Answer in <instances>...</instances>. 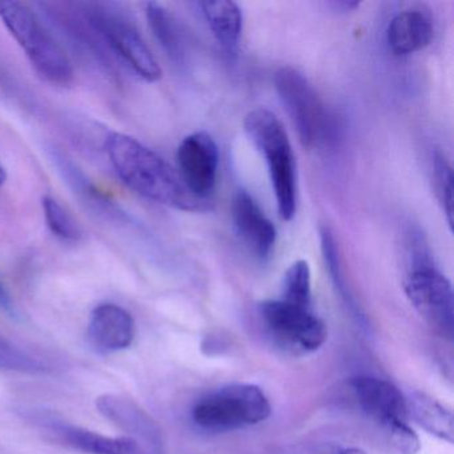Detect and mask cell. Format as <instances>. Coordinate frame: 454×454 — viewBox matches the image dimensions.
Listing matches in <instances>:
<instances>
[{
    "label": "cell",
    "mask_w": 454,
    "mask_h": 454,
    "mask_svg": "<svg viewBox=\"0 0 454 454\" xmlns=\"http://www.w3.org/2000/svg\"><path fill=\"white\" fill-rule=\"evenodd\" d=\"M0 20L44 81L59 87L73 83L70 59L27 6L20 2L0 0Z\"/></svg>",
    "instance_id": "obj_3"
},
{
    "label": "cell",
    "mask_w": 454,
    "mask_h": 454,
    "mask_svg": "<svg viewBox=\"0 0 454 454\" xmlns=\"http://www.w3.org/2000/svg\"><path fill=\"white\" fill-rule=\"evenodd\" d=\"M0 309L9 313L10 316H17L14 301H12V294L7 291L4 281L0 280Z\"/></svg>",
    "instance_id": "obj_25"
},
{
    "label": "cell",
    "mask_w": 454,
    "mask_h": 454,
    "mask_svg": "<svg viewBox=\"0 0 454 454\" xmlns=\"http://www.w3.org/2000/svg\"><path fill=\"white\" fill-rule=\"evenodd\" d=\"M406 406L419 427L440 440L453 443L454 419L450 409L424 392L411 393Z\"/></svg>",
    "instance_id": "obj_17"
},
{
    "label": "cell",
    "mask_w": 454,
    "mask_h": 454,
    "mask_svg": "<svg viewBox=\"0 0 454 454\" xmlns=\"http://www.w3.org/2000/svg\"><path fill=\"white\" fill-rule=\"evenodd\" d=\"M90 26L99 34L106 43L118 54L140 78L145 82H158L161 78L160 66L156 62L142 35L134 25L121 12L105 6H92L87 10Z\"/></svg>",
    "instance_id": "obj_8"
},
{
    "label": "cell",
    "mask_w": 454,
    "mask_h": 454,
    "mask_svg": "<svg viewBox=\"0 0 454 454\" xmlns=\"http://www.w3.org/2000/svg\"><path fill=\"white\" fill-rule=\"evenodd\" d=\"M177 166L188 190L201 200L211 201L219 171V147L211 135L195 132L177 148Z\"/></svg>",
    "instance_id": "obj_9"
},
{
    "label": "cell",
    "mask_w": 454,
    "mask_h": 454,
    "mask_svg": "<svg viewBox=\"0 0 454 454\" xmlns=\"http://www.w3.org/2000/svg\"><path fill=\"white\" fill-rule=\"evenodd\" d=\"M433 169H434L433 172H434L438 199L442 204L446 222L451 230L453 228V171L445 156L441 153H435Z\"/></svg>",
    "instance_id": "obj_22"
},
{
    "label": "cell",
    "mask_w": 454,
    "mask_h": 454,
    "mask_svg": "<svg viewBox=\"0 0 454 454\" xmlns=\"http://www.w3.org/2000/svg\"><path fill=\"white\" fill-rule=\"evenodd\" d=\"M273 83L302 145L316 150L328 145L334 134L333 119L304 74L294 67H281Z\"/></svg>",
    "instance_id": "obj_5"
},
{
    "label": "cell",
    "mask_w": 454,
    "mask_h": 454,
    "mask_svg": "<svg viewBox=\"0 0 454 454\" xmlns=\"http://www.w3.org/2000/svg\"><path fill=\"white\" fill-rule=\"evenodd\" d=\"M272 406L256 385L233 384L208 393L193 406L192 419L209 432H233L265 421Z\"/></svg>",
    "instance_id": "obj_4"
},
{
    "label": "cell",
    "mask_w": 454,
    "mask_h": 454,
    "mask_svg": "<svg viewBox=\"0 0 454 454\" xmlns=\"http://www.w3.org/2000/svg\"><path fill=\"white\" fill-rule=\"evenodd\" d=\"M334 454H366L365 451L363 450V449L360 448H353V446H350V448H342L339 449V450L336 451Z\"/></svg>",
    "instance_id": "obj_27"
},
{
    "label": "cell",
    "mask_w": 454,
    "mask_h": 454,
    "mask_svg": "<svg viewBox=\"0 0 454 454\" xmlns=\"http://www.w3.org/2000/svg\"><path fill=\"white\" fill-rule=\"evenodd\" d=\"M432 39V22L427 15L419 12H400L387 26V46L397 57H406L421 51L429 46Z\"/></svg>",
    "instance_id": "obj_14"
},
{
    "label": "cell",
    "mask_w": 454,
    "mask_h": 454,
    "mask_svg": "<svg viewBox=\"0 0 454 454\" xmlns=\"http://www.w3.org/2000/svg\"><path fill=\"white\" fill-rule=\"evenodd\" d=\"M200 7L217 43L230 57L236 55L243 31V14L240 7L231 0H208L201 2Z\"/></svg>",
    "instance_id": "obj_16"
},
{
    "label": "cell",
    "mask_w": 454,
    "mask_h": 454,
    "mask_svg": "<svg viewBox=\"0 0 454 454\" xmlns=\"http://www.w3.org/2000/svg\"><path fill=\"white\" fill-rule=\"evenodd\" d=\"M232 219L236 232L249 251L260 260L270 259L278 240V231L247 191H238L233 198Z\"/></svg>",
    "instance_id": "obj_11"
},
{
    "label": "cell",
    "mask_w": 454,
    "mask_h": 454,
    "mask_svg": "<svg viewBox=\"0 0 454 454\" xmlns=\"http://www.w3.org/2000/svg\"><path fill=\"white\" fill-rule=\"evenodd\" d=\"M106 151L124 184L143 198L180 211L211 209V201L196 198L177 169L134 137L113 132L106 140Z\"/></svg>",
    "instance_id": "obj_1"
},
{
    "label": "cell",
    "mask_w": 454,
    "mask_h": 454,
    "mask_svg": "<svg viewBox=\"0 0 454 454\" xmlns=\"http://www.w3.org/2000/svg\"><path fill=\"white\" fill-rule=\"evenodd\" d=\"M42 206L47 225L57 238L65 241H78L81 239V228L54 198L44 196Z\"/></svg>",
    "instance_id": "obj_21"
},
{
    "label": "cell",
    "mask_w": 454,
    "mask_h": 454,
    "mask_svg": "<svg viewBox=\"0 0 454 454\" xmlns=\"http://www.w3.org/2000/svg\"><path fill=\"white\" fill-rule=\"evenodd\" d=\"M411 254V264L405 281L409 301L441 336L453 340L454 296L450 281L433 265L421 239Z\"/></svg>",
    "instance_id": "obj_6"
},
{
    "label": "cell",
    "mask_w": 454,
    "mask_h": 454,
    "mask_svg": "<svg viewBox=\"0 0 454 454\" xmlns=\"http://www.w3.org/2000/svg\"><path fill=\"white\" fill-rule=\"evenodd\" d=\"M89 337L91 344L100 352L127 349L135 339L134 317L119 305H99L91 313Z\"/></svg>",
    "instance_id": "obj_13"
},
{
    "label": "cell",
    "mask_w": 454,
    "mask_h": 454,
    "mask_svg": "<svg viewBox=\"0 0 454 454\" xmlns=\"http://www.w3.org/2000/svg\"><path fill=\"white\" fill-rule=\"evenodd\" d=\"M97 408L103 417L119 429L129 433V437L145 445L151 453L158 454L161 448V433L153 417L137 403L114 393H106L97 398Z\"/></svg>",
    "instance_id": "obj_10"
},
{
    "label": "cell",
    "mask_w": 454,
    "mask_h": 454,
    "mask_svg": "<svg viewBox=\"0 0 454 454\" xmlns=\"http://www.w3.org/2000/svg\"><path fill=\"white\" fill-rule=\"evenodd\" d=\"M57 432L76 450L89 454H153L131 437H107L74 425H58Z\"/></svg>",
    "instance_id": "obj_15"
},
{
    "label": "cell",
    "mask_w": 454,
    "mask_h": 454,
    "mask_svg": "<svg viewBox=\"0 0 454 454\" xmlns=\"http://www.w3.org/2000/svg\"><path fill=\"white\" fill-rule=\"evenodd\" d=\"M280 299L289 304L312 309V281L307 260H297L286 270Z\"/></svg>",
    "instance_id": "obj_19"
},
{
    "label": "cell",
    "mask_w": 454,
    "mask_h": 454,
    "mask_svg": "<svg viewBox=\"0 0 454 454\" xmlns=\"http://www.w3.org/2000/svg\"><path fill=\"white\" fill-rule=\"evenodd\" d=\"M334 6L337 9H341L342 12H352L356 7L360 6V4H357V2H337V4H334Z\"/></svg>",
    "instance_id": "obj_26"
},
{
    "label": "cell",
    "mask_w": 454,
    "mask_h": 454,
    "mask_svg": "<svg viewBox=\"0 0 454 454\" xmlns=\"http://www.w3.org/2000/svg\"><path fill=\"white\" fill-rule=\"evenodd\" d=\"M145 14H147L148 26L161 49L172 62L182 65L185 59L184 41H183L179 25L171 12L164 9L161 4L153 2L147 4Z\"/></svg>",
    "instance_id": "obj_18"
},
{
    "label": "cell",
    "mask_w": 454,
    "mask_h": 454,
    "mask_svg": "<svg viewBox=\"0 0 454 454\" xmlns=\"http://www.w3.org/2000/svg\"><path fill=\"white\" fill-rule=\"evenodd\" d=\"M244 129L265 158L281 220L291 222L297 209V169L283 124L270 110L256 108L244 119Z\"/></svg>",
    "instance_id": "obj_2"
},
{
    "label": "cell",
    "mask_w": 454,
    "mask_h": 454,
    "mask_svg": "<svg viewBox=\"0 0 454 454\" xmlns=\"http://www.w3.org/2000/svg\"><path fill=\"white\" fill-rule=\"evenodd\" d=\"M390 443L400 454H417L421 449L419 435L406 424V421H395L385 427Z\"/></svg>",
    "instance_id": "obj_24"
},
{
    "label": "cell",
    "mask_w": 454,
    "mask_h": 454,
    "mask_svg": "<svg viewBox=\"0 0 454 454\" xmlns=\"http://www.w3.org/2000/svg\"><path fill=\"white\" fill-rule=\"evenodd\" d=\"M0 369L23 372V373H39L43 366L35 358L23 352L20 347L6 337L0 336Z\"/></svg>",
    "instance_id": "obj_23"
},
{
    "label": "cell",
    "mask_w": 454,
    "mask_h": 454,
    "mask_svg": "<svg viewBox=\"0 0 454 454\" xmlns=\"http://www.w3.org/2000/svg\"><path fill=\"white\" fill-rule=\"evenodd\" d=\"M259 313L273 341L291 352H316L328 337L325 323L313 309L278 299L260 302Z\"/></svg>",
    "instance_id": "obj_7"
},
{
    "label": "cell",
    "mask_w": 454,
    "mask_h": 454,
    "mask_svg": "<svg viewBox=\"0 0 454 454\" xmlns=\"http://www.w3.org/2000/svg\"><path fill=\"white\" fill-rule=\"evenodd\" d=\"M358 405L382 427L395 421H406V398L395 385L377 377H355L350 381Z\"/></svg>",
    "instance_id": "obj_12"
},
{
    "label": "cell",
    "mask_w": 454,
    "mask_h": 454,
    "mask_svg": "<svg viewBox=\"0 0 454 454\" xmlns=\"http://www.w3.org/2000/svg\"><path fill=\"white\" fill-rule=\"evenodd\" d=\"M7 180V174L6 169H4V167L0 164V187L6 183Z\"/></svg>",
    "instance_id": "obj_28"
},
{
    "label": "cell",
    "mask_w": 454,
    "mask_h": 454,
    "mask_svg": "<svg viewBox=\"0 0 454 454\" xmlns=\"http://www.w3.org/2000/svg\"><path fill=\"white\" fill-rule=\"evenodd\" d=\"M321 249H323L324 259H325L326 268H328L329 275L337 291L340 292L345 301L348 302L353 310H357L355 300L350 294L349 289L345 284L344 275H342L341 262H340L339 247H337L336 239L328 227H323L320 231Z\"/></svg>",
    "instance_id": "obj_20"
}]
</instances>
